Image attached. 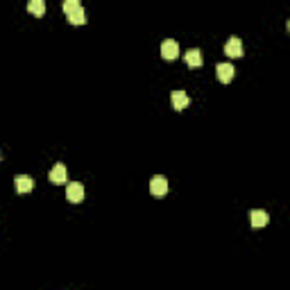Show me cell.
Listing matches in <instances>:
<instances>
[{"mask_svg": "<svg viewBox=\"0 0 290 290\" xmlns=\"http://www.w3.org/2000/svg\"><path fill=\"white\" fill-rule=\"evenodd\" d=\"M150 193H152V195L163 197L168 193V179L163 177V175H154L152 182H150Z\"/></svg>", "mask_w": 290, "mask_h": 290, "instance_id": "6da1fadb", "label": "cell"}, {"mask_svg": "<svg viewBox=\"0 0 290 290\" xmlns=\"http://www.w3.org/2000/svg\"><path fill=\"white\" fill-rule=\"evenodd\" d=\"M66 197H68V202H73V204L82 202L84 200V186L79 182H70L68 186H66Z\"/></svg>", "mask_w": 290, "mask_h": 290, "instance_id": "7a4b0ae2", "label": "cell"}, {"mask_svg": "<svg viewBox=\"0 0 290 290\" xmlns=\"http://www.w3.org/2000/svg\"><path fill=\"white\" fill-rule=\"evenodd\" d=\"M170 100H172V107L177 109V111H182V109L188 107V102H191V98H188V93L184 89H177L170 93Z\"/></svg>", "mask_w": 290, "mask_h": 290, "instance_id": "3957f363", "label": "cell"}, {"mask_svg": "<svg viewBox=\"0 0 290 290\" xmlns=\"http://www.w3.org/2000/svg\"><path fill=\"white\" fill-rule=\"evenodd\" d=\"M225 52L229 54V57H241L243 54V41L241 36H229L225 43Z\"/></svg>", "mask_w": 290, "mask_h": 290, "instance_id": "277c9868", "label": "cell"}, {"mask_svg": "<svg viewBox=\"0 0 290 290\" xmlns=\"http://www.w3.org/2000/svg\"><path fill=\"white\" fill-rule=\"evenodd\" d=\"M48 177H50V182H52V184H64L66 179H68V170H66L64 163H54Z\"/></svg>", "mask_w": 290, "mask_h": 290, "instance_id": "5b68a950", "label": "cell"}, {"mask_svg": "<svg viewBox=\"0 0 290 290\" xmlns=\"http://www.w3.org/2000/svg\"><path fill=\"white\" fill-rule=\"evenodd\" d=\"M216 73H218V79L227 84L234 79V73H236V70H234V66H231L229 61H220V64L216 66Z\"/></svg>", "mask_w": 290, "mask_h": 290, "instance_id": "8992f818", "label": "cell"}, {"mask_svg": "<svg viewBox=\"0 0 290 290\" xmlns=\"http://www.w3.org/2000/svg\"><path fill=\"white\" fill-rule=\"evenodd\" d=\"M14 186H16V193H30L34 188V182H32L30 175H16Z\"/></svg>", "mask_w": 290, "mask_h": 290, "instance_id": "52a82bcc", "label": "cell"}, {"mask_svg": "<svg viewBox=\"0 0 290 290\" xmlns=\"http://www.w3.org/2000/svg\"><path fill=\"white\" fill-rule=\"evenodd\" d=\"M161 54L166 57V59H175L179 54V43L175 39H166L161 43Z\"/></svg>", "mask_w": 290, "mask_h": 290, "instance_id": "ba28073f", "label": "cell"}, {"mask_svg": "<svg viewBox=\"0 0 290 290\" xmlns=\"http://www.w3.org/2000/svg\"><path fill=\"white\" fill-rule=\"evenodd\" d=\"M250 220L254 227H266L268 222H270V216H268V211H263V209H252Z\"/></svg>", "mask_w": 290, "mask_h": 290, "instance_id": "9c48e42d", "label": "cell"}, {"mask_svg": "<svg viewBox=\"0 0 290 290\" xmlns=\"http://www.w3.org/2000/svg\"><path fill=\"white\" fill-rule=\"evenodd\" d=\"M184 57H186V64L193 66V68H195V66H202V61H204V57H202V50H197V48L186 50V54H184Z\"/></svg>", "mask_w": 290, "mask_h": 290, "instance_id": "30bf717a", "label": "cell"}, {"mask_svg": "<svg viewBox=\"0 0 290 290\" xmlns=\"http://www.w3.org/2000/svg\"><path fill=\"white\" fill-rule=\"evenodd\" d=\"M68 20H70V23H75V25L86 23V11H84V7H77L75 11H70V14H68Z\"/></svg>", "mask_w": 290, "mask_h": 290, "instance_id": "8fae6325", "label": "cell"}, {"mask_svg": "<svg viewBox=\"0 0 290 290\" xmlns=\"http://www.w3.org/2000/svg\"><path fill=\"white\" fill-rule=\"evenodd\" d=\"M27 9H30L32 14L41 16L45 11V2H43V0H30V2H27Z\"/></svg>", "mask_w": 290, "mask_h": 290, "instance_id": "7c38bea8", "label": "cell"}, {"mask_svg": "<svg viewBox=\"0 0 290 290\" xmlns=\"http://www.w3.org/2000/svg\"><path fill=\"white\" fill-rule=\"evenodd\" d=\"M77 7H82V5H79V2H77V0H66V2H64V11H66V14L75 11V9H77Z\"/></svg>", "mask_w": 290, "mask_h": 290, "instance_id": "4fadbf2b", "label": "cell"}, {"mask_svg": "<svg viewBox=\"0 0 290 290\" xmlns=\"http://www.w3.org/2000/svg\"><path fill=\"white\" fill-rule=\"evenodd\" d=\"M0 159H2V152H0Z\"/></svg>", "mask_w": 290, "mask_h": 290, "instance_id": "5bb4252c", "label": "cell"}]
</instances>
